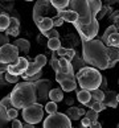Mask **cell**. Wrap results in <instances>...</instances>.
Instances as JSON below:
<instances>
[{"label": "cell", "instance_id": "6da1fadb", "mask_svg": "<svg viewBox=\"0 0 119 128\" xmlns=\"http://www.w3.org/2000/svg\"><path fill=\"white\" fill-rule=\"evenodd\" d=\"M82 58L98 70L111 69L119 61V48L107 46L98 38L82 41Z\"/></svg>", "mask_w": 119, "mask_h": 128}, {"label": "cell", "instance_id": "7a4b0ae2", "mask_svg": "<svg viewBox=\"0 0 119 128\" xmlns=\"http://www.w3.org/2000/svg\"><path fill=\"white\" fill-rule=\"evenodd\" d=\"M69 9L78 13V20L74 26L82 41L94 40L99 30V22L97 20V13L93 12L90 7L89 0H70Z\"/></svg>", "mask_w": 119, "mask_h": 128}, {"label": "cell", "instance_id": "3957f363", "mask_svg": "<svg viewBox=\"0 0 119 128\" xmlns=\"http://www.w3.org/2000/svg\"><path fill=\"white\" fill-rule=\"evenodd\" d=\"M12 107L16 110L24 108L37 103V91L36 86L32 82H19L9 94Z\"/></svg>", "mask_w": 119, "mask_h": 128}, {"label": "cell", "instance_id": "277c9868", "mask_svg": "<svg viewBox=\"0 0 119 128\" xmlns=\"http://www.w3.org/2000/svg\"><path fill=\"white\" fill-rule=\"evenodd\" d=\"M75 77H77L78 84L82 90H87L91 92L97 88H101L103 75L98 69L91 68V66H85V68L78 70Z\"/></svg>", "mask_w": 119, "mask_h": 128}, {"label": "cell", "instance_id": "5b68a950", "mask_svg": "<svg viewBox=\"0 0 119 128\" xmlns=\"http://www.w3.org/2000/svg\"><path fill=\"white\" fill-rule=\"evenodd\" d=\"M44 111H45V108H42V104L35 103L29 107L24 108L21 111V115H23V119L25 120V123L35 126V124H37V123H40L42 120V118H44Z\"/></svg>", "mask_w": 119, "mask_h": 128}, {"label": "cell", "instance_id": "8992f818", "mask_svg": "<svg viewBox=\"0 0 119 128\" xmlns=\"http://www.w3.org/2000/svg\"><path fill=\"white\" fill-rule=\"evenodd\" d=\"M42 128H73L71 120L66 116V114L57 112L53 115H49L44 119Z\"/></svg>", "mask_w": 119, "mask_h": 128}, {"label": "cell", "instance_id": "52a82bcc", "mask_svg": "<svg viewBox=\"0 0 119 128\" xmlns=\"http://www.w3.org/2000/svg\"><path fill=\"white\" fill-rule=\"evenodd\" d=\"M19 58H20V53L13 44H8L0 48V62L7 65H15Z\"/></svg>", "mask_w": 119, "mask_h": 128}, {"label": "cell", "instance_id": "ba28073f", "mask_svg": "<svg viewBox=\"0 0 119 128\" xmlns=\"http://www.w3.org/2000/svg\"><path fill=\"white\" fill-rule=\"evenodd\" d=\"M48 60H46V56L45 54H39L35 58V61L33 62H29V66H28L27 72L24 73L23 78L27 79V78H31V77H35V75H37L39 73H41L42 68L46 65Z\"/></svg>", "mask_w": 119, "mask_h": 128}, {"label": "cell", "instance_id": "9c48e42d", "mask_svg": "<svg viewBox=\"0 0 119 128\" xmlns=\"http://www.w3.org/2000/svg\"><path fill=\"white\" fill-rule=\"evenodd\" d=\"M28 66H29V62H28V60L25 57H20L19 61L15 64V65H8V70L7 73L12 74V75H16V77H23L24 73L27 72Z\"/></svg>", "mask_w": 119, "mask_h": 128}, {"label": "cell", "instance_id": "30bf717a", "mask_svg": "<svg viewBox=\"0 0 119 128\" xmlns=\"http://www.w3.org/2000/svg\"><path fill=\"white\" fill-rule=\"evenodd\" d=\"M36 86V91H37V99H42V100H45V99L49 98V84L50 82L48 79H40V80H36V82H33Z\"/></svg>", "mask_w": 119, "mask_h": 128}, {"label": "cell", "instance_id": "8fae6325", "mask_svg": "<svg viewBox=\"0 0 119 128\" xmlns=\"http://www.w3.org/2000/svg\"><path fill=\"white\" fill-rule=\"evenodd\" d=\"M52 6L50 2H37L36 6H35V11H33V20L37 24L40 20H41V12L42 11H48V7ZM45 13V12H42Z\"/></svg>", "mask_w": 119, "mask_h": 128}, {"label": "cell", "instance_id": "7c38bea8", "mask_svg": "<svg viewBox=\"0 0 119 128\" xmlns=\"http://www.w3.org/2000/svg\"><path fill=\"white\" fill-rule=\"evenodd\" d=\"M57 16L64 18V21H68V22H71V24H75L78 20V13L71 11V9H65V11H58L57 12Z\"/></svg>", "mask_w": 119, "mask_h": 128}, {"label": "cell", "instance_id": "4fadbf2b", "mask_svg": "<svg viewBox=\"0 0 119 128\" xmlns=\"http://www.w3.org/2000/svg\"><path fill=\"white\" fill-rule=\"evenodd\" d=\"M103 103L106 104V107H112V108H116L118 107V94L115 91H107L104 94V99H103Z\"/></svg>", "mask_w": 119, "mask_h": 128}, {"label": "cell", "instance_id": "5bb4252c", "mask_svg": "<svg viewBox=\"0 0 119 128\" xmlns=\"http://www.w3.org/2000/svg\"><path fill=\"white\" fill-rule=\"evenodd\" d=\"M13 45L19 49V53H23L25 56L29 53V50H31V44H29V41L25 40V38H17L13 42Z\"/></svg>", "mask_w": 119, "mask_h": 128}, {"label": "cell", "instance_id": "9a60e30c", "mask_svg": "<svg viewBox=\"0 0 119 128\" xmlns=\"http://www.w3.org/2000/svg\"><path fill=\"white\" fill-rule=\"evenodd\" d=\"M19 30H20V22H19L17 18L11 17V22H9L8 29L6 30V34H7V36H13V37H16V36L19 34Z\"/></svg>", "mask_w": 119, "mask_h": 128}, {"label": "cell", "instance_id": "2e32d148", "mask_svg": "<svg viewBox=\"0 0 119 128\" xmlns=\"http://www.w3.org/2000/svg\"><path fill=\"white\" fill-rule=\"evenodd\" d=\"M37 26H39V29L41 30V33H45L48 30L53 29V20H52V17H44L41 18V20L37 22Z\"/></svg>", "mask_w": 119, "mask_h": 128}, {"label": "cell", "instance_id": "e0dca14e", "mask_svg": "<svg viewBox=\"0 0 119 128\" xmlns=\"http://www.w3.org/2000/svg\"><path fill=\"white\" fill-rule=\"evenodd\" d=\"M60 84H61V90L65 92H70V91H73V90L77 88L75 79H73V78H66L64 80H61Z\"/></svg>", "mask_w": 119, "mask_h": 128}, {"label": "cell", "instance_id": "ac0fdd59", "mask_svg": "<svg viewBox=\"0 0 119 128\" xmlns=\"http://www.w3.org/2000/svg\"><path fill=\"white\" fill-rule=\"evenodd\" d=\"M62 74H73L74 73V68L69 61H66L65 58H60V72Z\"/></svg>", "mask_w": 119, "mask_h": 128}, {"label": "cell", "instance_id": "d6986e66", "mask_svg": "<svg viewBox=\"0 0 119 128\" xmlns=\"http://www.w3.org/2000/svg\"><path fill=\"white\" fill-rule=\"evenodd\" d=\"M49 99L50 102L58 103L64 100V91L61 88H52L49 91Z\"/></svg>", "mask_w": 119, "mask_h": 128}, {"label": "cell", "instance_id": "ffe728a7", "mask_svg": "<svg viewBox=\"0 0 119 128\" xmlns=\"http://www.w3.org/2000/svg\"><path fill=\"white\" fill-rule=\"evenodd\" d=\"M77 99H78L79 103H82L86 106V104L91 100V92L87 91V90H79L77 92Z\"/></svg>", "mask_w": 119, "mask_h": 128}, {"label": "cell", "instance_id": "44dd1931", "mask_svg": "<svg viewBox=\"0 0 119 128\" xmlns=\"http://www.w3.org/2000/svg\"><path fill=\"white\" fill-rule=\"evenodd\" d=\"M69 2L70 0H50V4L58 12V11H65L66 8H69Z\"/></svg>", "mask_w": 119, "mask_h": 128}, {"label": "cell", "instance_id": "7402d4cb", "mask_svg": "<svg viewBox=\"0 0 119 128\" xmlns=\"http://www.w3.org/2000/svg\"><path fill=\"white\" fill-rule=\"evenodd\" d=\"M65 114H66V116H68L70 120H78L81 118V115H79V107H77V106L69 107L68 111H66Z\"/></svg>", "mask_w": 119, "mask_h": 128}, {"label": "cell", "instance_id": "603a6c76", "mask_svg": "<svg viewBox=\"0 0 119 128\" xmlns=\"http://www.w3.org/2000/svg\"><path fill=\"white\" fill-rule=\"evenodd\" d=\"M9 22H11V18L7 13H2L0 15V33L6 32L9 26Z\"/></svg>", "mask_w": 119, "mask_h": 128}, {"label": "cell", "instance_id": "cb8c5ba5", "mask_svg": "<svg viewBox=\"0 0 119 128\" xmlns=\"http://www.w3.org/2000/svg\"><path fill=\"white\" fill-rule=\"evenodd\" d=\"M48 48H49L50 50H53V52H58L61 48H62L60 38H52V40H48Z\"/></svg>", "mask_w": 119, "mask_h": 128}, {"label": "cell", "instance_id": "d4e9b609", "mask_svg": "<svg viewBox=\"0 0 119 128\" xmlns=\"http://www.w3.org/2000/svg\"><path fill=\"white\" fill-rule=\"evenodd\" d=\"M116 32H118V30H116V26H115V25H110L106 30H104V33H103L102 42H103V44H107V40L110 38V36L114 34V33H116Z\"/></svg>", "mask_w": 119, "mask_h": 128}, {"label": "cell", "instance_id": "484cf974", "mask_svg": "<svg viewBox=\"0 0 119 128\" xmlns=\"http://www.w3.org/2000/svg\"><path fill=\"white\" fill-rule=\"evenodd\" d=\"M107 46H111V48H119V33H114L110 36V38L107 40Z\"/></svg>", "mask_w": 119, "mask_h": 128}, {"label": "cell", "instance_id": "4316f807", "mask_svg": "<svg viewBox=\"0 0 119 128\" xmlns=\"http://www.w3.org/2000/svg\"><path fill=\"white\" fill-rule=\"evenodd\" d=\"M50 65H52V69L54 70L56 74L60 72V58H58V56H57V53H53V54H52Z\"/></svg>", "mask_w": 119, "mask_h": 128}, {"label": "cell", "instance_id": "83f0119b", "mask_svg": "<svg viewBox=\"0 0 119 128\" xmlns=\"http://www.w3.org/2000/svg\"><path fill=\"white\" fill-rule=\"evenodd\" d=\"M57 110H58V106L54 102H48L45 104V111L49 114V115H53V114H57Z\"/></svg>", "mask_w": 119, "mask_h": 128}, {"label": "cell", "instance_id": "f1b7e54d", "mask_svg": "<svg viewBox=\"0 0 119 128\" xmlns=\"http://www.w3.org/2000/svg\"><path fill=\"white\" fill-rule=\"evenodd\" d=\"M91 96H93V99H95V102H103L104 92L101 88H97V90H94V91H91Z\"/></svg>", "mask_w": 119, "mask_h": 128}, {"label": "cell", "instance_id": "f546056e", "mask_svg": "<svg viewBox=\"0 0 119 128\" xmlns=\"http://www.w3.org/2000/svg\"><path fill=\"white\" fill-rule=\"evenodd\" d=\"M17 115H19V111L16 110V108H9V110L7 111V120L8 122L15 120L17 118Z\"/></svg>", "mask_w": 119, "mask_h": 128}, {"label": "cell", "instance_id": "4dcf8cb0", "mask_svg": "<svg viewBox=\"0 0 119 128\" xmlns=\"http://www.w3.org/2000/svg\"><path fill=\"white\" fill-rule=\"evenodd\" d=\"M42 36L44 37H48V40H52V38H58L60 37V33L57 32L56 29H50L45 33H42Z\"/></svg>", "mask_w": 119, "mask_h": 128}, {"label": "cell", "instance_id": "1f68e13d", "mask_svg": "<svg viewBox=\"0 0 119 128\" xmlns=\"http://www.w3.org/2000/svg\"><path fill=\"white\" fill-rule=\"evenodd\" d=\"M4 79H6V82L7 83H19V77H16V75H12V74H9V73H6L4 74Z\"/></svg>", "mask_w": 119, "mask_h": 128}, {"label": "cell", "instance_id": "d6a6232c", "mask_svg": "<svg viewBox=\"0 0 119 128\" xmlns=\"http://www.w3.org/2000/svg\"><path fill=\"white\" fill-rule=\"evenodd\" d=\"M87 118V119H90V122L91 123H95V122H98L97 119H98V112H95L94 110H89V111H86V115H85Z\"/></svg>", "mask_w": 119, "mask_h": 128}, {"label": "cell", "instance_id": "836d02e7", "mask_svg": "<svg viewBox=\"0 0 119 128\" xmlns=\"http://www.w3.org/2000/svg\"><path fill=\"white\" fill-rule=\"evenodd\" d=\"M104 108H106V104H104L103 102H95V103H94V106L90 108V110H94L95 112H98V114H99L101 111H103Z\"/></svg>", "mask_w": 119, "mask_h": 128}, {"label": "cell", "instance_id": "e575fe53", "mask_svg": "<svg viewBox=\"0 0 119 128\" xmlns=\"http://www.w3.org/2000/svg\"><path fill=\"white\" fill-rule=\"evenodd\" d=\"M9 44V36H7L6 33H0V48H3V46H6Z\"/></svg>", "mask_w": 119, "mask_h": 128}, {"label": "cell", "instance_id": "d590c367", "mask_svg": "<svg viewBox=\"0 0 119 128\" xmlns=\"http://www.w3.org/2000/svg\"><path fill=\"white\" fill-rule=\"evenodd\" d=\"M74 57H75V52H74V49H68V50H66V54L62 57V58H65L66 61H69V62H70L71 60H74Z\"/></svg>", "mask_w": 119, "mask_h": 128}, {"label": "cell", "instance_id": "8d00e7d4", "mask_svg": "<svg viewBox=\"0 0 119 128\" xmlns=\"http://www.w3.org/2000/svg\"><path fill=\"white\" fill-rule=\"evenodd\" d=\"M52 20H53V25H54V26H61V25L64 24V18L58 17L57 15L52 17Z\"/></svg>", "mask_w": 119, "mask_h": 128}, {"label": "cell", "instance_id": "74e56055", "mask_svg": "<svg viewBox=\"0 0 119 128\" xmlns=\"http://www.w3.org/2000/svg\"><path fill=\"white\" fill-rule=\"evenodd\" d=\"M81 124H82L83 128H90V126H91V122H90V119H87V118L85 116V118H82V119H81Z\"/></svg>", "mask_w": 119, "mask_h": 128}, {"label": "cell", "instance_id": "f35d334b", "mask_svg": "<svg viewBox=\"0 0 119 128\" xmlns=\"http://www.w3.org/2000/svg\"><path fill=\"white\" fill-rule=\"evenodd\" d=\"M23 126H24V124H21V122L17 120V119H15V120L11 122V128H23Z\"/></svg>", "mask_w": 119, "mask_h": 128}, {"label": "cell", "instance_id": "ab89813d", "mask_svg": "<svg viewBox=\"0 0 119 128\" xmlns=\"http://www.w3.org/2000/svg\"><path fill=\"white\" fill-rule=\"evenodd\" d=\"M104 13H106V8H102L101 11H99V12L97 13V20H98V21H99V20H101V18L104 16Z\"/></svg>", "mask_w": 119, "mask_h": 128}, {"label": "cell", "instance_id": "60d3db41", "mask_svg": "<svg viewBox=\"0 0 119 128\" xmlns=\"http://www.w3.org/2000/svg\"><path fill=\"white\" fill-rule=\"evenodd\" d=\"M7 70H8V65L0 62V73H7Z\"/></svg>", "mask_w": 119, "mask_h": 128}, {"label": "cell", "instance_id": "b9f144b4", "mask_svg": "<svg viewBox=\"0 0 119 128\" xmlns=\"http://www.w3.org/2000/svg\"><path fill=\"white\" fill-rule=\"evenodd\" d=\"M66 50H68L66 48H61L58 52H56V53H57V56H58V57H61V58H62V57L66 54Z\"/></svg>", "mask_w": 119, "mask_h": 128}, {"label": "cell", "instance_id": "7bdbcfd3", "mask_svg": "<svg viewBox=\"0 0 119 128\" xmlns=\"http://www.w3.org/2000/svg\"><path fill=\"white\" fill-rule=\"evenodd\" d=\"M90 128H102V124H101L99 122H95V123H91Z\"/></svg>", "mask_w": 119, "mask_h": 128}, {"label": "cell", "instance_id": "ee69618b", "mask_svg": "<svg viewBox=\"0 0 119 128\" xmlns=\"http://www.w3.org/2000/svg\"><path fill=\"white\" fill-rule=\"evenodd\" d=\"M101 87H102V88H106V87H107V79H106V77L102 78V84H101Z\"/></svg>", "mask_w": 119, "mask_h": 128}, {"label": "cell", "instance_id": "f6af8a7d", "mask_svg": "<svg viewBox=\"0 0 119 128\" xmlns=\"http://www.w3.org/2000/svg\"><path fill=\"white\" fill-rule=\"evenodd\" d=\"M66 103H68L70 107L74 106V99H73V98H68V99H66Z\"/></svg>", "mask_w": 119, "mask_h": 128}, {"label": "cell", "instance_id": "bcb514c9", "mask_svg": "<svg viewBox=\"0 0 119 128\" xmlns=\"http://www.w3.org/2000/svg\"><path fill=\"white\" fill-rule=\"evenodd\" d=\"M79 115H81V116H83V115H86V111H85V110H83V108H81V107H79Z\"/></svg>", "mask_w": 119, "mask_h": 128}, {"label": "cell", "instance_id": "7dc6e473", "mask_svg": "<svg viewBox=\"0 0 119 128\" xmlns=\"http://www.w3.org/2000/svg\"><path fill=\"white\" fill-rule=\"evenodd\" d=\"M23 128H35V127H33L32 124H28V123H27V124H24V126H23Z\"/></svg>", "mask_w": 119, "mask_h": 128}, {"label": "cell", "instance_id": "c3c4849f", "mask_svg": "<svg viewBox=\"0 0 119 128\" xmlns=\"http://www.w3.org/2000/svg\"><path fill=\"white\" fill-rule=\"evenodd\" d=\"M118 103H119V92H118Z\"/></svg>", "mask_w": 119, "mask_h": 128}, {"label": "cell", "instance_id": "681fc988", "mask_svg": "<svg viewBox=\"0 0 119 128\" xmlns=\"http://www.w3.org/2000/svg\"><path fill=\"white\" fill-rule=\"evenodd\" d=\"M118 84H119V79H118Z\"/></svg>", "mask_w": 119, "mask_h": 128}, {"label": "cell", "instance_id": "f907efd6", "mask_svg": "<svg viewBox=\"0 0 119 128\" xmlns=\"http://www.w3.org/2000/svg\"><path fill=\"white\" fill-rule=\"evenodd\" d=\"M74 128H75V127H74Z\"/></svg>", "mask_w": 119, "mask_h": 128}]
</instances>
